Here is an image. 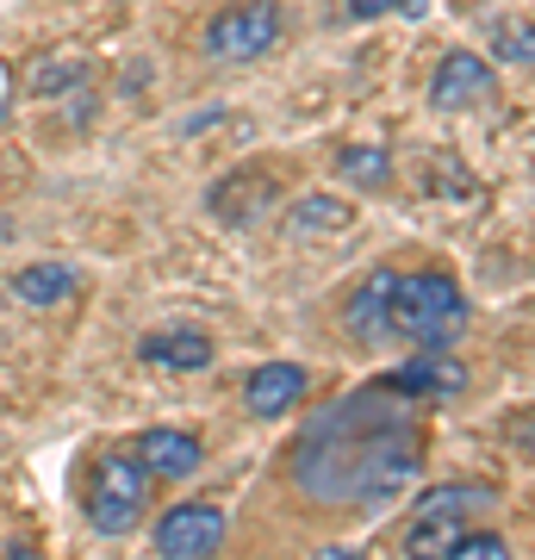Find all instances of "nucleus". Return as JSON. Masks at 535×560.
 <instances>
[{
    "label": "nucleus",
    "instance_id": "nucleus-1",
    "mask_svg": "<svg viewBox=\"0 0 535 560\" xmlns=\"http://www.w3.org/2000/svg\"><path fill=\"white\" fill-rule=\"evenodd\" d=\"M417 474H423L417 399L380 381L324 405L293 442V486L324 511H380L405 499Z\"/></svg>",
    "mask_w": 535,
    "mask_h": 560
},
{
    "label": "nucleus",
    "instance_id": "nucleus-2",
    "mask_svg": "<svg viewBox=\"0 0 535 560\" xmlns=\"http://www.w3.org/2000/svg\"><path fill=\"white\" fill-rule=\"evenodd\" d=\"M386 312H393V337L417 342V349H449V342L467 330V300H461L455 280L437 275V268H423V275H393Z\"/></svg>",
    "mask_w": 535,
    "mask_h": 560
},
{
    "label": "nucleus",
    "instance_id": "nucleus-3",
    "mask_svg": "<svg viewBox=\"0 0 535 560\" xmlns=\"http://www.w3.org/2000/svg\"><path fill=\"white\" fill-rule=\"evenodd\" d=\"M143 504H150V467L131 448L100 455L94 486H88V523L100 536H131L143 523Z\"/></svg>",
    "mask_w": 535,
    "mask_h": 560
},
{
    "label": "nucleus",
    "instance_id": "nucleus-4",
    "mask_svg": "<svg viewBox=\"0 0 535 560\" xmlns=\"http://www.w3.org/2000/svg\"><path fill=\"white\" fill-rule=\"evenodd\" d=\"M280 44V0H237L206 25V57L219 62H256Z\"/></svg>",
    "mask_w": 535,
    "mask_h": 560
},
{
    "label": "nucleus",
    "instance_id": "nucleus-5",
    "mask_svg": "<svg viewBox=\"0 0 535 560\" xmlns=\"http://www.w3.org/2000/svg\"><path fill=\"white\" fill-rule=\"evenodd\" d=\"M224 541V511L212 499H187L156 523V555L168 560H206Z\"/></svg>",
    "mask_w": 535,
    "mask_h": 560
},
{
    "label": "nucleus",
    "instance_id": "nucleus-6",
    "mask_svg": "<svg viewBox=\"0 0 535 560\" xmlns=\"http://www.w3.org/2000/svg\"><path fill=\"white\" fill-rule=\"evenodd\" d=\"M380 386H393V393H405V399H461V386H467V368H461L455 355H442V349H430V355H411L405 368H393V374H380Z\"/></svg>",
    "mask_w": 535,
    "mask_h": 560
},
{
    "label": "nucleus",
    "instance_id": "nucleus-7",
    "mask_svg": "<svg viewBox=\"0 0 535 560\" xmlns=\"http://www.w3.org/2000/svg\"><path fill=\"white\" fill-rule=\"evenodd\" d=\"M305 368L299 361H261L256 374L243 381V405H249V418H287L293 405H305Z\"/></svg>",
    "mask_w": 535,
    "mask_h": 560
},
{
    "label": "nucleus",
    "instance_id": "nucleus-8",
    "mask_svg": "<svg viewBox=\"0 0 535 560\" xmlns=\"http://www.w3.org/2000/svg\"><path fill=\"white\" fill-rule=\"evenodd\" d=\"M131 455L150 467V480H194L199 467H206V448H199V436H187V430H143V436L131 442Z\"/></svg>",
    "mask_w": 535,
    "mask_h": 560
},
{
    "label": "nucleus",
    "instance_id": "nucleus-9",
    "mask_svg": "<svg viewBox=\"0 0 535 560\" xmlns=\"http://www.w3.org/2000/svg\"><path fill=\"white\" fill-rule=\"evenodd\" d=\"M486 94H492V69H486V57H474V50L442 57L437 81H430V106H442V113H461V106H479Z\"/></svg>",
    "mask_w": 535,
    "mask_h": 560
},
{
    "label": "nucleus",
    "instance_id": "nucleus-10",
    "mask_svg": "<svg viewBox=\"0 0 535 560\" xmlns=\"http://www.w3.org/2000/svg\"><path fill=\"white\" fill-rule=\"evenodd\" d=\"M386 293H393V268H374V275H368L356 293H349V305H342L349 337H361V342H393V312H386Z\"/></svg>",
    "mask_w": 535,
    "mask_h": 560
},
{
    "label": "nucleus",
    "instance_id": "nucleus-11",
    "mask_svg": "<svg viewBox=\"0 0 535 560\" xmlns=\"http://www.w3.org/2000/svg\"><path fill=\"white\" fill-rule=\"evenodd\" d=\"M75 293H81V275L75 268H62V261H32V268L13 275V300L32 305V312H50V305L75 300Z\"/></svg>",
    "mask_w": 535,
    "mask_h": 560
},
{
    "label": "nucleus",
    "instance_id": "nucleus-12",
    "mask_svg": "<svg viewBox=\"0 0 535 560\" xmlns=\"http://www.w3.org/2000/svg\"><path fill=\"white\" fill-rule=\"evenodd\" d=\"M138 355L156 368H175V374H194V368H212V337L206 330H150L138 342Z\"/></svg>",
    "mask_w": 535,
    "mask_h": 560
},
{
    "label": "nucleus",
    "instance_id": "nucleus-13",
    "mask_svg": "<svg viewBox=\"0 0 535 560\" xmlns=\"http://www.w3.org/2000/svg\"><path fill=\"white\" fill-rule=\"evenodd\" d=\"M337 168H342V180H356V187H386V175H393L380 150H342Z\"/></svg>",
    "mask_w": 535,
    "mask_h": 560
},
{
    "label": "nucleus",
    "instance_id": "nucleus-14",
    "mask_svg": "<svg viewBox=\"0 0 535 560\" xmlns=\"http://www.w3.org/2000/svg\"><path fill=\"white\" fill-rule=\"evenodd\" d=\"M349 224V206H337V200H299V212H293V231H342Z\"/></svg>",
    "mask_w": 535,
    "mask_h": 560
},
{
    "label": "nucleus",
    "instance_id": "nucleus-15",
    "mask_svg": "<svg viewBox=\"0 0 535 560\" xmlns=\"http://www.w3.org/2000/svg\"><path fill=\"white\" fill-rule=\"evenodd\" d=\"M449 555H455V560H504V555H511V541L492 536V529H461Z\"/></svg>",
    "mask_w": 535,
    "mask_h": 560
},
{
    "label": "nucleus",
    "instance_id": "nucleus-16",
    "mask_svg": "<svg viewBox=\"0 0 535 560\" xmlns=\"http://www.w3.org/2000/svg\"><path fill=\"white\" fill-rule=\"evenodd\" d=\"M498 57H504V62H530V25H516V32H498Z\"/></svg>",
    "mask_w": 535,
    "mask_h": 560
},
{
    "label": "nucleus",
    "instance_id": "nucleus-17",
    "mask_svg": "<svg viewBox=\"0 0 535 560\" xmlns=\"http://www.w3.org/2000/svg\"><path fill=\"white\" fill-rule=\"evenodd\" d=\"M75 75H81L75 62H62V69L57 62H38V69H32V88H57V81H75Z\"/></svg>",
    "mask_w": 535,
    "mask_h": 560
},
{
    "label": "nucleus",
    "instance_id": "nucleus-18",
    "mask_svg": "<svg viewBox=\"0 0 535 560\" xmlns=\"http://www.w3.org/2000/svg\"><path fill=\"white\" fill-rule=\"evenodd\" d=\"M393 7H405V0H349L356 20H380V13H393Z\"/></svg>",
    "mask_w": 535,
    "mask_h": 560
}]
</instances>
